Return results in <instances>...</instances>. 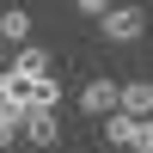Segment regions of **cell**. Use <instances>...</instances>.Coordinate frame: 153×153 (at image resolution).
Returning a JSON list of instances; mask_svg holds the SVG:
<instances>
[{
  "label": "cell",
  "instance_id": "11",
  "mask_svg": "<svg viewBox=\"0 0 153 153\" xmlns=\"http://www.w3.org/2000/svg\"><path fill=\"white\" fill-rule=\"evenodd\" d=\"M6 68H12V61H6V37H0V74H6Z\"/></svg>",
  "mask_w": 153,
  "mask_h": 153
},
{
  "label": "cell",
  "instance_id": "3",
  "mask_svg": "<svg viewBox=\"0 0 153 153\" xmlns=\"http://www.w3.org/2000/svg\"><path fill=\"white\" fill-rule=\"evenodd\" d=\"M104 141L110 147H147V117H129V110H110V117H104Z\"/></svg>",
  "mask_w": 153,
  "mask_h": 153
},
{
  "label": "cell",
  "instance_id": "8",
  "mask_svg": "<svg viewBox=\"0 0 153 153\" xmlns=\"http://www.w3.org/2000/svg\"><path fill=\"white\" fill-rule=\"evenodd\" d=\"M31 104H43V110H55V104H61V80H55V74L31 80Z\"/></svg>",
  "mask_w": 153,
  "mask_h": 153
},
{
  "label": "cell",
  "instance_id": "10",
  "mask_svg": "<svg viewBox=\"0 0 153 153\" xmlns=\"http://www.w3.org/2000/svg\"><path fill=\"white\" fill-rule=\"evenodd\" d=\"M74 6H80L86 19H98V12H104V6H117V0H74Z\"/></svg>",
  "mask_w": 153,
  "mask_h": 153
},
{
  "label": "cell",
  "instance_id": "4",
  "mask_svg": "<svg viewBox=\"0 0 153 153\" xmlns=\"http://www.w3.org/2000/svg\"><path fill=\"white\" fill-rule=\"evenodd\" d=\"M19 123H25V141H31V147H55V141H61V123H55V110H43V104H31Z\"/></svg>",
  "mask_w": 153,
  "mask_h": 153
},
{
  "label": "cell",
  "instance_id": "9",
  "mask_svg": "<svg viewBox=\"0 0 153 153\" xmlns=\"http://www.w3.org/2000/svg\"><path fill=\"white\" fill-rule=\"evenodd\" d=\"M12 141H19V117H12V110H0V153H6Z\"/></svg>",
  "mask_w": 153,
  "mask_h": 153
},
{
  "label": "cell",
  "instance_id": "5",
  "mask_svg": "<svg viewBox=\"0 0 153 153\" xmlns=\"http://www.w3.org/2000/svg\"><path fill=\"white\" fill-rule=\"evenodd\" d=\"M12 74H19V80H43V74H55V61H49V49L19 43V55H12Z\"/></svg>",
  "mask_w": 153,
  "mask_h": 153
},
{
  "label": "cell",
  "instance_id": "6",
  "mask_svg": "<svg viewBox=\"0 0 153 153\" xmlns=\"http://www.w3.org/2000/svg\"><path fill=\"white\" fill-rule=\"evenodd\" d=\"M123 110L129 117H153V86L147 80H123Z\"/></svg>",
  "mask_w": 153,
  "mask_h": 153
},
{
  "label": "cell",
  "instance_id": "1",
  "mask_svg": "<svg viewBox=\"0 0 153 153\" xmlns=\"http://www.w3.org/2000/svg\"><path fill=\"white\" fill-rule=\"evenodd\" d=\"M98 37H104L110 49H135V43L147 37V12L117 0V6H104V12H98Z\"/></svg>",
  "mask_w": 153,
  "mask_h": 153
},
{
  "label": "cell",
  "instance_id": "7",
  "mask_svg": "<svg viewBox=\"0 0 153 153\" xmlns=\"http://www.w3.org/2000/svg\"><path fill=\"white\" fill-rule=\"evenodd\" d=\"M0 37H6V43H25V37H31V12H25V6H6V12H0Z\"/></svg>",
  "mask_w": 153,
  "mask_h": 153
},
{
  "label": "cell",
  "instance_id": "13",
  "mask_svg": "<svg viewBox=\"0 0 153 153\" xmlns=\"http://www.w3.org/2000/svg\"><path fill=\"white\" fill-rule=\"evenodd\" d=\"M135 153H153V147H135Z\"/></svg>",
  "mask_w": 153,
  "mask_h": 153
},
{
  "label": "cell",
  "instance_id": "2",
  "mask_svg": "<svg viewBox=\"0 0 153 153\" xmlns=\"http://www.w3.org/2000/svg\"><path fill=\"white\" fill-rule=\"evenodd\" d=\"M80 110H86V117H110V110H123V86L104 80V74L86 80V86H80Z\"/></svg>",
  "mask_w": 153,
  "mask_h": 153
},
{
  "label": "cell",
  "instance_id": "12",
  "mask_svg": "<svg viewBox=\"0 0 153 153\" xmlns=\"http://www.w3.org/2000/svg\"><path fill=\"white\" fill-rule=\"evenodd\" d=\"M147 147H153V117H147Z\"/></svg>",
  "mask_w": 153,
  "mask_h": 153
}]
</instances>
